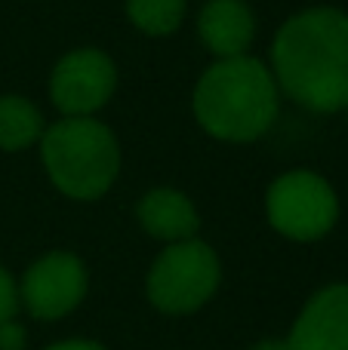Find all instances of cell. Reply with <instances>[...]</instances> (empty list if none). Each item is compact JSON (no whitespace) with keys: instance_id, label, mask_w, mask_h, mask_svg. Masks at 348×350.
Returning <instances> with one entry per match:
<instances>
[{"instance_id":"cell-1","label":"cell","mask_w":348,"mask_h":350,"mask_svg":"<svg viewBox=\"0 0 348 350\" xmlns=\"http://www.w3.org/2000/svg\"><path fill=\"white\" fill-rule=\"evenodd\" d=\"M275 74L284 92L312 111L348 105V16L339 10H308L277 31Z\"/></svg>"},{"instance_id":"cell-2","label":"cell","mask_w":348,"mask_h":350,"mask_svg":"<svg viewBox=\"0 0 348 350\" xmlns=\"http://www.w3.org/2000/svg\"><path fill=\"white\" fill-rule=\"evenodd\" d=\"M195 114L216 139L253 142L271 126L277 114L275 80L256 59H222L197 83Z\"/></svg>"},{"instance_id":"cell-3","label":"cell","mask_w":348,"mask_h":350,"mask_svg":"<svg viewBox=\"0 0 348 350\" xmlns=\"http://www.w3.org/2000/svg\"><path fill=\"white\" fill-rule=\"evenodd\" d=\"M43 163L62 193L96 200L111 187L121 166V151L102 123L90 117H68L43 133Z\"/></svg>"},{"instance_id":"cell-4","label":"cell","mask_w":348,"mask_h":350,"mask_svg":"<svg viewBox=\"0 0 348 350\" xmlns=\"http://www.w3.org/2000/svg\"><path fill=\"white\" fill-rule=\"evenodd\" d=\"M219 286V258L201 240L173 243L148 273V298L164 314H191Z\"/></svg>"},{"instance_id":"cell-5","label":"cell","mask_w":348,"mask_h":350,"mask_svg":"<svg viewBox=\"0 0 348 350\" xmlns=\"http://www.w3.org/2000/svg\"><path fill=\"white\" fill-rule=\"evenodd\" d=\"M333 187L314 172H287L269 191V221L290 240H318L336 224Z\"/></svg>"},{"instance_id":"cell-6","label":"cell","mask_w":348,"mask_h":350,"mask_svg":"<svg viewBox=\"0 0 348 350\" xmlns=\"http://www.w3.org/2000/svg\"><path fill=\"white\" fill-rule=\"evenodd\" d=\"M117 83L114 65L99 49H77L55 65L49 92L62 114L86 117L111 98Z\"/></svg>"},{"instance_id":"cell-7","label":"cell","mask_w":348,"mask_h":350,"mask_svg":"<svg viewBox=\"0 0 348 350\" xmlns=\"http://www.w3.org/2000/svg\"><path fill=\"white\" fill-rule=\"evenodd\" d=\"M86 295V271L74 255L53 252L28 267L22 280V298L31 317L59 320L74 310Z\"/></svg>"},{"instance_id":"cell-8","label":"cell","mask_w":348,"mask_h":350,"mask_svg":"<svg viewBox=\"0 0 348 350\" xmlns=\"http://www.w3.org/2000/svg\"><path fill=\"white\" fill-rule=\"evenodd\" d=\"M290 350H348V286L321 289L299 314L287 338Z\"/></svg>"},{"instance_id":"cell-9","label":"cell","mask_w":348,"mask_h":350,"mask_svg":"<svg viewBox=\"0 0 348 350\" xmlns=\"http://www.w3.org/2000/svg\"><path fill=\"white\" fill-rule=\"evenodd\" d=\"M203 43L222 59L244 55L253 40V12L240 0H210L197 18Z\"/></svg>"},{"instance_id":"cell-10","label":"cell","mask_w":348,"mask_h":350,"mask_svg":"<svg viewBox=\"0 0 348 350\" xmlns=\"http://www.w3.org/2000/svg\"><path fill=\"white\" fill-rule=\"evenodd\" d=\"M139 221H142V228L151 237H158V240L182 243V240H195L197 212L185 193L160 187V191H151L148 197H142Z\"/></svg>"},{"instance_id":"cell-11","label":"cell","mask_w":348,"mask_h":350,"mask_svg":"<svg viewBox=\"0 0 348 350\" xmlns=\"http://www.w3.org/2000/svg\"><path fill=\"white\" fill-rule=\"evenodd\" d=\"M43 120L31 102L18 96L0 98V148L3 151H22L40 135Z\"/></svg>"},{"instance_id":"cell-12","label":"cell","mask_w":348,"mask_h":350,"mask_svg":"<svg viewBox=\"0 0 348 350\" xmlns=\"http://www.w3.org/2000/svg\"><path fill=\"white\" fill-rule=\"evenodd\" d=\"M127 12L145 34H170L185 16V0H127Z\"/></svg>"},{"instance_id":"cell-13","label":"cell","mask_w":348,"mask_h":350,"mask_svg":"<svg viewBox=\"0 0 348 350\" xmlns=\"http://www.w3.org/2000/svg\"><path fill=\"white\" fill-rule=\"evenodd\" d=\"M18 310V292H16V283H12V277L0 267V323L12 320Z\"/></svg>"},{"instance_id":"cell-14","label":"cell","mask_w":348,"mask_h":350,"mask_svg":"<svg viewBox=\"0 0 348 350\" xmlns=\"http://www.w3.org/2000/svg\"><path fill=\"white\" fill-rule=\"evenodd\" d=\"M22 347H25V329L12 320L0 323V350H22Z\"/></svg>"},{"instance_id":"cell-15","label":"cell","mask_w":348,"mask_h":350,"mask_svg":"<svg viewBox=\"0 0 348 350\" xmlns=\"http://www.w3.org/2000/svg\"><path fill=\"white\" fill-rule=\"evenodd\" d=\"M47 350H105V347L92 345V341H62V345H53Z\"/></svg>"},{"instance_id":"cell-16","label":"cell","mask_w":348,"mask_h":350,"mask_svg":"<svg viewBox=\"0 0 348 350\" xmlns=\"http://www.w3.org/2000/svg\"><path fill=\"white\" fill-rule=\"evenodd\" d=\"M253 350H290L287 341H259Z\"/></svg>"},{"instance_id":"cell-17","label":"cell","mask_w":348,"mask_h":350,"mask_svg":"<svg viewBox=\"0 0 348 350\" xmlns=\"http://www.w3.org/2000/svg\"><path fill=\"white\" fill-rule=\"evenodd\" d=\"M345 108H348V105H345Z\"/></svg>"}]
</instances>
